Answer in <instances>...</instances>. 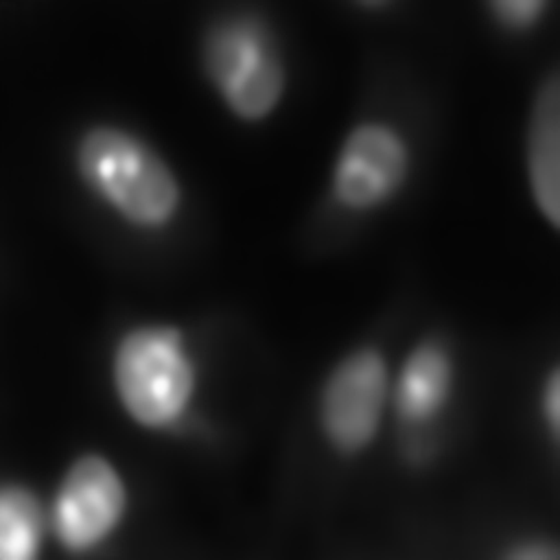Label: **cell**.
I'll return each mask as SVG.
<instances>
[{"label":"cell","mask_w":560,"mask_h":560,"mask_svg":"<svg viewBox=\"0 0 560 560\" xmlns=\"http://www.w3.org/2000/svg\"><path fill=\"white\" fill-rule=\"evenodd\" d=\"M451 359L433 341L420 343L405 361L398 385L396 407L407 422H427L444 407L451 394Z\"/></svg>","instance_id":"8"},{"label":"cell","mask_w":560,"mask_h":560,"mask_svg":"<svg viewBox=\"0 0 560 560\" xmlns=\"http://www.w3.org/2000/svg\"><path fill=\"white\" fill-rule=\"evenodd\" d=\"M405 171L407 151L398 133L368 122L348 136L335 164L332 192L346 208H372L398 190Z\"/></svg>","instance_id":"6"},{"label":"cell","mask_w":560,"mask_h":560,"mask_svg":"<svg viewBox=\"0 0 560 560\" xmlns=\"http://www.w3.org/2000/svg\"><path fill=\"white\" fill-rule=\"evenodd\" d=\"M42 538V512L35 497L22 486H4L0 492V556L4 560H31Z\"/></svg>","instance_id":"9"},{"label":"cell","mask_w":560,"mask_h":560,"mask_svg":"<svg viewBox=\"0 0 560 560\" xmlns=\"http://www.w3.org/2000/svg\"><path fill=\"white\" fill-rule=\"evenodd\" d=\"M545 400V416L553 429V433L558 431V413H560V385H558V374L551 376L547 392L542 394Z\"/></svg>","instance_id":"11"},{"label":"cell","mask_w":560,"mask_h":560,"mask_svg":"<svg viewBox=\"0 0 560 560\" xmlns=\"http://www.w3.org/2000/svg\"><path fill=\"white\" fill-rule=\"evenodd\" d=\"M385 363L374 350L348 354L328 376L319 418L339 453H357L374 438L385 405Z\"/></svg>","instance_id":"4"},{"label":"cell","mask_w":560,"mask_h":560,"mask_svg":"<svg viewBox=\"0 0 560 560\" xmlns=\"http://www.w3.org/2000/svg\"><path fill=\"white\" fill-rule=\"evenodd\" d=\"M542 9V2L536 0H508V2H497L492 4V11L501 22L508 26H527L538 18Z\"/></svg>","instance_id":"10"},{"label":"cell","mask_w":560,"mask_h":560,"mask_svg":"<svg viewBox=\"0 0 560 560\" xmlns=\"http://www.w3.org/2000/svg\"><path fill=\"white\" fill-rule=\"evenodd\" d=\"M114 383L136 422L158 429L177 420L195 385L182 335L162 326L127 332L116 348Z\"/></svg>","instance_id":"2"},{"label":"cell","mask_w":560,"mask_h":560,"mask_svg":"<svg viewBox=\"0 0 560 560\" xmlns=\"http://www.w3.org/2000/svg\"><path fill=\"white\" fill-rule=\"evenodd\" d=\"M79 171L96 195L136 225H164L177 208L179 190L168 166L125 131H88L79 144Z\"/></svg>","instance_id":"1"},{"label":"cell","mask_w":560,"mask_h":560,"mask_svg":"<svg viewBox=\"0 0 560 560\" xmlns=\"http://www.w3.org/2000/svg\"><path fill=\"white\" fill-rule=\"evenodd\" d=\"M527 171L534 199L556 228L560 219V83L556 74L540 85L532 107Z\"/></svg>","instance_id":"7"},{"label":"cell","mask_w":560,"mask_h":560,"mask_svg":"<svg viewBox=\"0 0 560 560\" xmlns=\"http://www.w3.org/2000/svg\"><path fill=\"white\" fill-rule=\"evenodd\" d=\"M125 488L112 464L98 455L79 457L52 501V529L70 551L101 542L120 521Z\"/></svg>","instance_id":"5"},{"label":"cell","mask_w":560,"mask_h":560,"mask_svg":"<svg viewBox=\"0 0 560 560\" xmlns=\"http://www.w3.org/2000/svg\"><path fill=\"white\" fill-rule=\"evenodd\" d=\"M203 63L241 118L256 120L276 107L284 72L276 39L258 18L232 15L214 22L203 42Z\"/></svg>","instance_id":"3"}]
</instances>
